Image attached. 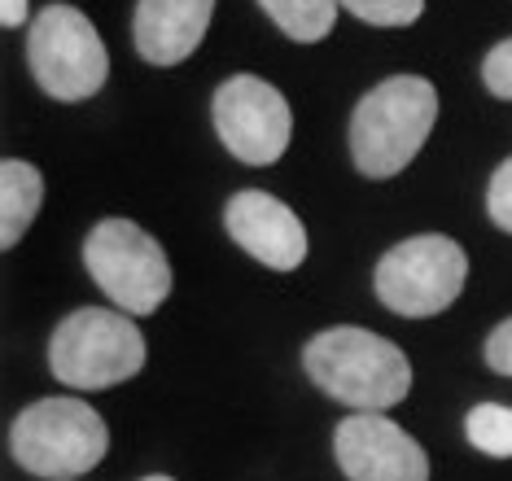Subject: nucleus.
Listing matches in <instances>:
<instances>
[{"label":"nucleus","instance_id":"obj_1","mask_svg":"<svg viewBox=\"0 0 512 481\" xmlns=\"http://www.w3.org/2000/svg\"><path fill=\"white\" fill-rule=\"evenodd\" d=\"M302 368L329 398L355 412H390L412 394V363L390 337L337 324L302 346Z\"/></svg>","mask_w":512,"mask_h":481},{"label":"nucleus","instance_id":"obj_2","mask_svg":"<svg viewBox=\"0 0 512 481\" xmlns=\"http://www.w3.org/2000/svg\"><path fill=\"white\" fill-rule=\"evenodd\" d=\"M438 123V88L425 75L381 79L351 114V158L359 175L390 180L412 167Z\"/></svg>","mask_w":512,"mask_h":481},{"label":"nucleus","instance_id":"obj_3","mask_svg":"<svg viewBox=\"0 0 512 481\" xmlns=\"http://www.w3.org/2000/svg\"><path fill=\"white\" fill-rule=\"evenodd\" d=\"M9 451L31 477L75 481L106 460L110 429L84 398H40L18 412Z\"/></svg>","mask_w":512,"mask_h":481},{"label":"nucleus","instance_id":"obj_4","mask_svg":"<svg viewBox=\"0 0 512 481\" xmlns=\"http://www.w3.org/2000/svg\"><path fill=\"white\" fill-rule=\"evenodd\" d=\"M49 368L71 390H110L145 368V333L127 311L79 307L53 328Z\"/></svg>","mask_w":512,"mask_h":481},{"label":"nucleus","instance_id":"obj_5","mask_svg":"<svg viewBox=\"0 0 512 481\" xmlns=\"http://www.w3.org/2000/svg\"><path fill=\"white\" fill-rule=\"evenodd\" d=\"M464 280H469V254L460 250V241L425 232V237L390 245L377 258L372 289L386 311L403 315V320H429L460 298Z\"/></svg>","mask_w":512,"mask_h":481},{"label":"nucleus","instance_id":"obj_6","mask_svg":"<svg viewBox=\"0 0 512 481\" xmlns=\"http://www.w3.org/2000/svg\"><path fill=\"white\" fill-rule=\"evenodd\" d=\"M27 66L53 101H88L110 79V53L84 9L49 5L27 27Z\"/></svg>","mask_w":512,"mask_h":481},{"label":"nucleus","instance_id":"obj_7","mask_svg":"<svg viewBox=\"0 0 512 481\" xmlns=\"http://www.w3.org/2000/svg\"><path fill=\"white\" fill-rule=\"evenodd\" d=\"M84 267L114 311L154 315L171 293L167 250L132 219H101L84 237Z\"/></svg>","mask_w":512,"mask_h":481},{"label":"nucleus","instance_id":"obj_8","mask_svg":"<svg viewBox=\"0 0 512 481\" xmlns=\"http://www.w3.org/2000/svg\"><path fill=\"white\" fill-rule=\"evenodd\" d=\"M211 119L224 149L246 167H272L285 158L289 136H294V110L259 75H232L215 88Z\"/></svg>","mask_w":512,"mask_h":481},{"label":"nucleus","instance_id":"obj_9","mask_svg":"<svg viewBox=\"0 0 512 481\" xmlns=\"http://www.w3.org/2000/svg\"><path fill=\"white\" fill-rule=\"evenodd\" d=\"M333 455L351 481H429V455L381 412H355L333 429Z\"/></svg>","mask_w":512,"mask_h":481},{"label":"nucleus","instance_id":"obj_10","mask_svg":"<svg viewBox=\"0 0 512 481\" xmlns=\"http://www.w3.org/2000/svg\"><path fill=\"white\" fill-rule=\"evenodd\" d=\"M224 228L254 263L272 267V272H298V267L307 263L311 241H307L302 219L281 202V197H272L263 189L232 193L228 206H224Z\"/></svg>","mask_w":512,"mask_h":481},{"label":"nucleus","instance_id":"obj_11","mask_svg":"<svg viewBox=\"0 0 512 481\" xmlns=\"http://www.w3.org/2000/svg\"><path fill=\"white\" fill-rule=\"evenodd\" d=\"M215 0H136L132 40L149 66H180L211 31Z\"/></svg>","mask_w":512,"mask_h":481},{"label":"nucleus","instance_id":"obj_12","mask_svg":"<svg viewBox=\"0 0 512 481\" xmlns=\"http://www.w3.org/2000/svg\"><path fill=\"white\" fill-rule=\"evenodd\" d=\"M44 206V175L22 158L0 162V245L14 250Z\"/></svg>","mask_w":512,"mask_h":481},{"label":"nucleus","instance_id":"obj_13","mask_svg":"<svg viewBox=\"0 0 512 481\" xmlns=\"http://www.w3.org/2000/svg\"><path fill=\"white\" fill-rule=\"evenodd\" d=\"M259 9L298 44H320L337 22V0H259Z\"/></svg>","mask_w":512,"mask_h":481},{"label":"nucleus","instance_id":"obj_14","mask_svg":"<svg viewBox=\"0 0 512 481\" xmlns=\"http://www.w3.org/2000/svg\"><path fill=\"white\" fill-rule=\"evenodd\" d=\"M464 438H469L473 451L491 455V460H512V407L477 403L464 416Z\"/></svg>","mask_w":512,"mask_h":481},{"label":"nucleus","instance_id":"obj_15","mask_svg":"<svg viewBox=\"0 0 512 481\" xmlns=\"http://www.w3.org/2000/svg\"><path fill=\"white\" fill-rule=\"evenodd\" d=\"M337 5L368 27H412L425 14V0H337Z\"/></svg>","mask_w":512,"mask_h":481},{"label":"nucleus","instance_id":"obj_16","mask_svg":"<svg viewBox=\"0 0 512 481\" xmlns=\"http://www.w3.org/2000/svg\"><path fill=\"white\" fill-rule=\"evenodd\" d=\"M486 215H491L495 228H504L512 237V158L499 162V171L486 184Z\"/></svg>","mask_w":512,"mask_h":481},{"label":"nucleus","instance_id":"obj_17","mask_svg":"<svg viewBox=\"0 0 512 481\" xmlns=\"http://www.w3.org/2000/svg\"><path fill=\"white\" fill-rule=\"evenodd\" d=\"M482 84L491 88V97L512 101V35H508V40H499L495 49L486 53V62H482Z\"/></svg>","mask_w":512,"mask_h":481},{"label":"nucleus","instance_id":"obj_18","mask_svg":"<svg viewBox=\"0 0 512 481\" xmlns=\"http://www.w3.org/2000/svg\"><path fill=\"white\" fill-rule=\"evenodd\" d=\"M486 363L499 377H512V320L495 324V333L486 337Z\"/></svg>","mask_w":512,"mask_h":481},{"label":"nucleus","instance_id":"obj_19","mask_svg":"<svg viewBox=\"0 0 512 481\" xmlns=\"http://www.w3.org/2000/svg\"><path fill=\"white\" fill-rule=\"evenodd\" d=\"M27 9L31 0H0V22L5 27H27Z\"/></svg>","mask_w":512,"mask_h":481},{"label":"nucleus","instance_id":"obj_20","mask_svg":"<svg viewBox=\"0 0 512 481\" xmlns=\"http://www.w3.org/2000/svg\"><path fill=\"white\" fill-rule=\"evenodd\" d=\"M145 481H176V477H145Z\"/></svg>","mask_w":512,"mask_h":481},{"label":"nucleus","instance_id":"obj_21","mask_svg":"<svg viewBox=\"0 0 512 481\" xmlns=\"http://www.w3.org/2000/svg\"><path fill=\"white\" fill-rule=\"evenodd\" d=\"M75 481H79V477H75Z\"/></svg>","mask_w":512,"mask_h":481}]
</instances>
